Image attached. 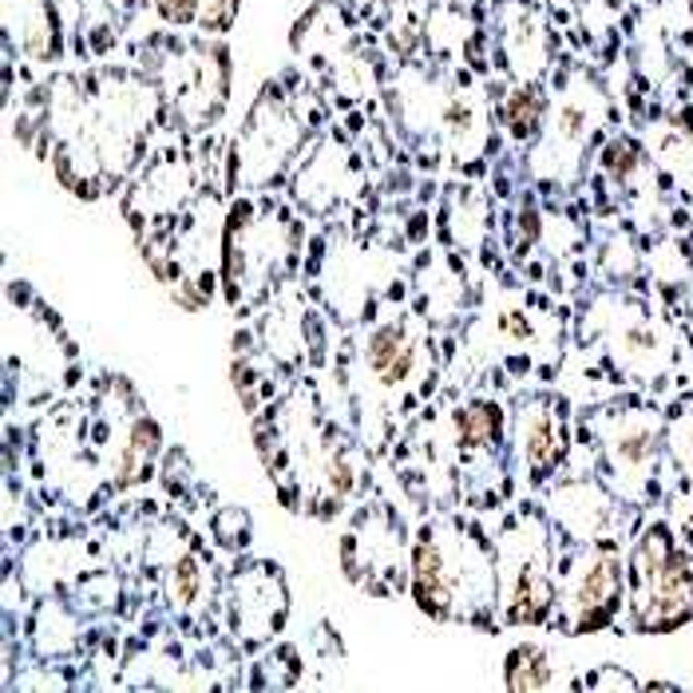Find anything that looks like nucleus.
<instances>
[{"label":"nucleus","mask_w":693,"mask_h":693,"mask_svg":"<svg viewBox=\"0 0 693 693\" xmlns=\"http://www.w3.org/2000/svg\"><path fill=\"white\" fill-rule=\"evenodd\" d=\"M286 96V91H282ZM277 96V84H270L257 103L250 108L246 128L238 139L234 151V170L254 187H270L282 178L286 163L294 158L297 143H301V123L294 119V111L286 108V99Z\"/></svg>","instance_id":"1"},{"label":"nucleus","mask_w":693,"mask_h":693,"mask_svg":"<svg viewBox=\"0 0 693 693\" xmlns=\"http://www.w3.org/2000/svg\"><path fill=\"white\" fill-rule=\"evenodd\" d=\"M167 91L178 103L183 123H190V131H207L227 111V91H230L227 48L222 44H190V48H183V56L170 68Z\"/></svg>","instance_id":"2"},{"label":"nucleus","mask_w":693,"mask_h":693,"mask_svg":"<svg viewBox=\"0 0 693 693\" xmlns=\"http://www.w3.org/2000/svg\"><path fill=\"white\" fill-rule=\"evenodd\" d=\"M618 598H623V563L618 554H594L591 563L579 574V586H574V630L591 634L598 626L610 623V614L618 610Z\"/></svg>","instance_id":"3"},{"label":"nucleus","mask_w":693,"mask_h":693,"mask_svg":"<svg viewBox=\"0 0 693 693\" xmlns=\"http://www.w3.org/2000/svg\"><path fill=\"white\" fill-rule=\"evenodd\" d=\"M646 583H650V598L638 614L642 630H673L693 618V574L682 554H670L662 571H653Z\"/></svg>","instance_id":"4"},{"label":"nucleus","mask_w":693,"mask_h":693,"mask_svg":"<svg viewBox=\"0 0 693 693\" xmlns=\"http://www.w3.org/2000/svg\"><path fill=\"white\" fill-rule=\"evenodd\" d=\"M234 594L254 598V606L234 603L238 618H242L238 626H242V634H246V642H266L270 634L286 623V583L274 574V566H257V571L242 574Z\"/></svg>","instance_id":"5"},{"label":"nucleus","mask_w":693,"mask_h":693,"mask_svg":"<svg viewBox=\"0 0 693 693\" xmlns=\"http://www.w3.org/2000/svg\"><path fill=\"white\" fill-rule=\"evenodd\" d=\"M365 361L385 388L405 385L408 373H413V361H416L413 333H408L405 321H385V326H376L365 341Z\"/></svg>","instance_id":"6"},{"label":"nucleus","mask_w":693,"mask_h":693,"mask_svg":"<svg viewBox=\"0 0 693 693\" xmlns=\"http://www.w3.org/2000/svg\"><path fill=\"white\" fill-rule=\"evenodd\" d=\"M519 440H524V455H527V468H531L535 480H547L551 468L563 460V444L554 440V425L547 408H524L519 416Z\"/></svg>","instance_id":"7"},{"label":"nucleus","mask_w":693,"mask_h":693,"mask_svg":"<svg viewBox=\"0 0 693 693\" xmlns=\"http://www.w3.org/2000/svg\"><path fill=\"white\" fill-rule=\"evenodd\" d=\"M455 432H460V444L464 448H487L504 432V413L495 405H487V400H480L472 408H460L455 413Z\"/></svg>","instance_id":"8"},{"label":"nucleus","mask_w":693,"mask_h":693,"mask_svg":"<svg viewBox=\"0 0 693 693\" xmlns=\"http://www.w3.org/2000/svg\"><path fill=\"white\" fill-rule=\"evenodd\" d=\"M551 685V666H547V653L535 650V646H519L507 658V690H543Z\"/></svg>","instance_id":"9"},{"label":"nucleus","mask_w":693,"mask_h":693,"mask_svg":"<svg viewBox=\"0 0 693 693\" xmlns=\"http://www.w3.org/2000/svg\"><path fill=\"white\" fill-rule=\"evenodd\" d=\"M539 116H543V99H539V91L519 88L515 96H507L504 123H507V131H512L515 139H527V135H531V131L539 128Z\"/></svg>","instance_id":"10"},{"label":"nucleus","mask_w":693,"mask_h":693,"mask_svg":"<svg viewBox=\"0 0 693 693\" xmlns=\"http://www.w3.org/2000/svg\"><path fill=\"white\" fill-rule=\"evenodd\" d=\"M653 452H658V432H653V428H646V425L626 428V432L614 440V455H618V464H623V468L650 464Z\"/></svg>","instance_id":"11"},{"label":"nucleus","mask_w":693,"mask_h":693,"mask_svg":"<svg viewBox=\"0 0 693 693\" xmlns=\"http://www.w3.org/2000/svg\"><path fill=\"white\" fill-rule=\"evenodd\" d=\"M167 591H170V603L178 606L198 603V594H202V566H198L190 554H175V563H170V574H167Z\"/></svg>","instance_id":"12"},{"label":"nucleus","mask_w":693,"mask_h":693,"mask_svg":"<svg viewBox=\"0 0 693 693\" xmlns=\"http://www.w3.org/2000/svg\"><path fill=\"white\" fill-rule=\"evenodd\" d=\"M666 559H670V535H666V527H653L642 543H638V551H634V571L646 583L653 571H662Z\"/></svg>","instance_id":"13"},{"label":"nucleus","mask_w":693,"mask_h":693,"mask_svg":"<svg viewBox=\"0 0 693 693\" xmlns=\"http://www.w3.org/2000/svg\"><path fill=\"white\" fill-rule=\"evenodd\" d=\"M158 444H163V428H158L151 416H135V420H131V428H128V448H131V452L155 464Z\"/></svg>","instance_id":"14"},{"label":"nucleus","mask_w":693,"mask_h":693,"mask_svg":"<svg viewBox=\"0 0 693 693\" xmlns=\"http://www.w3.org/2000/svg\"><path fill=\"white\" fill-rule=\"evenodd\" d=\"M603 167L610 170V175H618V178H630L634 170H638V147H630V143H610L606 147V155H603Z\"/></svg>","instance_id":"15"},{"label":"nucleus","mask_w":693,"mask_h":693,"mask_svg":"<svg viewBox=\"0 0 693 693\" xmlns=\"http://www.w3.org/2000/svg\"><path fill=\"white\" fill-rule=\"evenodd\" d=\"M215 531L222 535V543L238 547V543H242V539L250 535V519H246L242 512H238V507H230V512H222V515L215 519Z\"/></svg>","instance_id":"16"},{"label":"nucleus","mask_w":693,"mask_h":693,"mask_svg":"<svg viewBox=\"0 0 693 693\" xmlns=\"http://www.w3.org/2000/svg\"><path fill=\"white\" fill-rule=\"evenodd\" d=\"M499 333L519 337V341H527V337H535V329L524 321V314H504V317H499Z\"/></svg>","instance_id":"17"}]
</instances>
